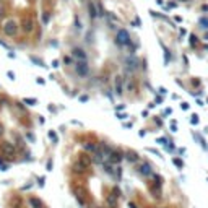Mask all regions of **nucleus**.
<instances>
[{"instance_id": "nucleus-1", "label": "nucleus", "mask_w": 208, "mask_h": 208, "mask_svg": "<svg viewBox=\"0 0 208 208\" xmlns=\"http://www.w3.org/2000/svg\"><path fill=\"white\" fill-rule=\"evenodd\" d=\"M10 207L12 208H47L42 203L41 198H37V197H34V195H29V197H26V198L13 197Z\"/></svg>"}, {"instance_id": "nucleus-2", "label": "nucleus", "mask_w": 208, "mask_h": 208, "mask_svg": "<svg viewBox=\"0 0 208 208\" xmlns=\"http://www.w3.org/2000/svg\"><path fill=\"white\" fill-rule=\"evenodd\" d=\"M115 39H117V42L120 46H130V34L127 33L125 29H119Z\"/></svg>"}, {"instance_id": "nucleus-3", "label": "nucleus", "mask_w": 208, "mask_h": 208, "mask_svg": "<svg viewBox=\"0 0 208 208\" xmlns=\"http://www.w3.org/2000/svg\"><path fill=\"white\" fill-rule=\"evenodd\" d=\"M2 31H3L7 36H15L17 34V31H18V28H17V23L15 21H8V23H5L3 26H2Z\"/></svg>"}, {"instance_id": "nucleus-4", "label": "nucleus", "mask_w": 208, "mask_h": 208, "mask_svg": "<svg viewBox=\"0 0 208 208\" xmlns=\"http://www.w3.org/2000/svg\"><path fill=\"white\" fill-rule=\"evenodd\" d=\"M75 68H77V73L80 75V77H85V75L88 73V64H86V62H77V64H75Z\"/></svg>"}, {"instance_id": "nucleus-5", "label": "nucleus", "mask_w": 208, "mask_h": 208, "mask_svg": "<svg viewBox=\"0 0 208 208\" xmlns=\"http://www.w3.org/2000/svg\"><path fill=\"white\" fill-rule=\"evenodd\" d=\"M72 55L77 59V62H86V54L83 52V49H73Z\"/></svg>"}, {"instance_id": "nucleus-6", "label": "nucleus", "mask_w": 208, "mask_h": 208, "mask_svg": "<svg viewBox=\"0 0 208 208\" xmlns=\"http://www.w3.org/2000/svg\"><path fill=\"white\" fill-rule=\"evenodd\" d=\"M88 10H90V17L91 18L99 17V10H98V7H96L94 2H90V3H88Z\"/></svg>"}, {"instance_id": "nucleus-7", "label": "nucleus", "mask_w": 208, "mask_h": 208, "mask_svg": "<svg viewBox=\"0 0 208 208\" xmlns=\"http://www.w3.org/2000/svg\"><path fill=\"white\" fill-rule=\"evenodd\" d=\"M85 148H86V151H90L91 155H96L99 151V146L94 145V143H85Z\"/></svg>"}, {"instance_id": "nucleus-8", "label": "nucleus", "mask_w": 208, "mask_h": 208, "mask_svg": "<svg viewBox=\"0 0 208 208\" xmlns=\"http://www.w3.org/2000/svg\"><path fill=\"white\" fill-rule=\"evenodd\" d=\"M127 64H129V68H132V70H135L137 67H138V60L137 59H127Z\"/></svg>"}, {"instance_id": "nucleus-9", "label": "nucleus", "mask_w": 208, "mask_h": 208, "mask_svg": "<svg viewBox=\"0 0 208 208\" xmlns=\"http://www.w3.org/2000/svg\"><path fill=\"white\" fill-rule=\"evenodd\" d=\"M115 93H122V78L120 77H117L115 78Z\"/></svg>"}, {"instance_id": "nucleus-10", "label": "nucleus", "mask_w": 208, "mask_h": 208, "mask_svg": "<svg viewBox=\"0 0 208 208\" xmlns=\"http://www.w3.org/2000/svg\"><path fill=\"white\" fill-rule=\"evenodd\" d=\"M2 150H3L5 155H13V146L12 145H8V143H5L3 146H2Z\"/></svg>"}, {"instance_id": "nucleus-11", "label": "nucleus", "mask_w": 208, "mask_h": 208, "mask_svg": "<svg viewBox=\"0 0 208 208\" xmlns=\"http://www.w3.org/2000/svg\"><path fill=\"white\" fill-rule=\"evenodd\" d=\"M200 25H202V28L208 29V18H207V17H203L202 20H200Z\"/></svg>"}, {"instance_id": "nucleus-12", "label": "nucleus", "mask_w": 208, "mask_h": 208, "mask_svg": "<svg viewBox=\"0 0 208 208\" xmlns=\"http://www.w3.org/2000/svg\"><path fill=\"white\" fill-rule=\"evenodd\" d=\"M190 122L193 124V125H197V124H198V115L193 114V115H192V119H190Z\"/></svg>"}, {"instance_id": "nucleus-13", "label": "nucleus", "mask_w": 208, "mask_h": 208, "mask_svg": "<svg viewBox=\"0 0 208 208\" xmlns=\"http://www.w3.org/2000/svg\"><path fill=\"white\" fill-rule=\"evenodd\" d=\"M190 44H192V47H195V46H197V37L193 36V34L190 36Z\"/></svg>"}, {"instance_id": "nucleus-14", "label": "nucleus", "mask_w": 208, "mask_h": 208, "mask_svg": "<svg viewBox=\"0 0 208 208\" xmlns=\"http://www.w3.org/2000/svg\"><path fill=\"white\" fill-rule=\"evenodd\" d=\"M70 62H72V57H68V55L64 57V64H70Z\"/></svg>"}, {"instance_id": "nucleus-15", "label": "nucleus", "mask_w": 208, "mask_h": 208, "mask_svg": "<svg viewBox=\"0 0 208 208\" xmlns=\"http://www.w3.org/2000/svg\"><path fill=\"white\" fill-rule=\"evenodd\" d=\"M174 164H177V166H179V167L182 166V163H180V159H176V158H174Z\"/></svg>"}, {"instance_id": "nucleus-16", "label": "nucleus", "mask_w": 208, "mask_h": 208, "mask_svg": "<svg viewBox=\"0 0 208 208\" xmlns=\"http://www.w3.org/2000/svg\"><path fill=\"white\" fill-rule=\"evenodd\" d=\"M182 109H189V104H187V102H182Z\"/></svg>"}, {"instance_id": "nucleus-17", "label": "nucleus", "mask_w": 208, "mask_h": 208, "mask_svg": "<svg viewBox=\"0 0 208 208\" xmlns=\"http://www.w3.org/2000/svg\"><path fill=\"white\" fill-rule=\"evenodd\" d=\"M3 17V8H2V7H0V18Z\"/></svg>"}, {"instance_id": "nucleus-18", "label": "nucleus", "mask_w": 208, "mask_h": 208, "mask_svg": "<svg viewBox=\"0 0 208 208\" xmlns=\"http://www.w3.org/2000/svg\"><path fill=\"white\" fill-rule=\"evenodd\" d=\"M0 133H2V127H0Z\"/></svg>"}]
</instances>
